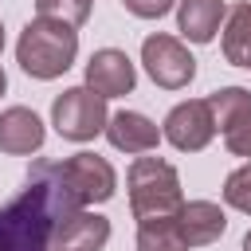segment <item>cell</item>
Wrapping results in <instances>:
<instances>
[{"instance_id": "1", "label": "cell", "mask_w": 251, "mask_h": 251, "mask_svg": "<svg viewBox=\"0 0 251 251\" xmlns=\"http://www.w3.org/2000/svg\"><path fill=\"white\" fill-rule=\"evenodd\" d=\"M78 204L63 161H35L27 169V188L0 208V251H47L63 216Z\"/></svg>"}, {"instance_id": "2", "label": "cell", "mask_w": 251, "mask_h": 251, "mask_svg": "<svg viewBox=\"0 0 251 251\" xmlns=\"http://www.w3.org/2000/svg\"><path fill=\"white\" fill-rule=\"evenodd\" d=\"M78 55V31L59 20L35 16L16 43V59L31 78H59Z\"/></svg>"}, {"instance_id": "3", "label": "cell", "mask_w": 251, "mask_h": 251, "mask_svg": "<svg viewBox=\"0 0 251 251\" xmlns=\"http://www.w3.org/2000/svg\"><path fill=\"white\" fill-rule=\"evenodd\" d=\"M129 184V208L137 220H161V216H176L184 204L180 192V176L169 161L161 157H137L126 173Z\"/></svg>"}, {"instance_id": "4", "label": "cell", "mask_w": 251, "mask_h": 251, "mask_svg": "<svg viewBox=\"0 0 251 251\" xmlns=\"http://www.w3.org/2000/svg\"><path fill=\"white\" fill-rule=\"evenodd\" d=\"M51 126L67 141H90L106 129V98L90 86H71L51 106Z\"/></svg>"}, {"instance_id": "5", "label": "cell", "mask_w": 251, "mask_h": 251, "mask_svg": "<svg viewBox=\"0 0 251 251\" xmlns=\"http://www.w3.org/2000/svg\"><path fill=\"white\" fill-rule=\"evenodd\" d=\"M141 63H145L149 78L157 86H165V90H180L196 75V59L188 55V47L180 39H173V35H161V31L141 43Z\"/></svg>"}, {"instance_id": "6", "label": "cell", "mask_w": 251, "mask_h": 251, "mask_svg": "<svg viewBox=\"0 0 251 251\" xmlns=\"http://www.w3.org/2000/svg\"><path fill=\"white\" fill-rule=\"evenodd\" d=\"M165 137H169L180 153L204 149V145L216 137V122H212L208 98H188V102L173 106L169 118H165Z\"/></svg>"}, {"instance_id": "7", "label": "cell", "mask_w": 251, "mask_h": 251, "mask_svg": "<svg viewBox=\"0 0 251 251\" xmlns=\"http://www.w3.org/2000/svg\"><path fill=\"white\" fill-rule=\"evenodd\" d=\"M63 169H67V180H71V188H75L82 208L110 200L114 188H118V176H114L110 161L98 157V153H75V157L63 161Z\"/></svg>"}, {"instance_id": "8", "label": "cell", "mask_w": 251, "mask_h": 251, "mask_svg": "<svg viewBox=\"0 0 251 251\" xmlns=\"http://www.w3.org/2000/svg\"><path fill=\"white\" fill-rule=\"evenodd\" d=\"M133 82H137V71H133V63H129L126 51L102 47V51L90 55V63H86V86H90L94 94L118 98V94H129Z\"/></svg>"}, {"instance_id": "9", "label": "cell", "mask_w": 251, "mask_h": 251, "mask_svg": "<svg viewBox=\"0 0 251 251\" xmlns=\"http://www.w3.org/2000/svg\"><path fill=\"white\" fill-rule=\"evenodd\" d=\"M106 239H110V220L98 212H82V208L63 216L51 235L55 251H102Z\"/></svg>"}, {"instance_id": "10", "label": "cell", "mask_w": 251, "mask_h": 251, "mask_svg": "<svg viewBox=\"0 0 251 251\" xmlns=\"http://www.w3.org/2000/svg\"><path fill=\"white\" fill-rule=\"evenodd\" d=\"M176 220V231L188 247H204V243H216L227 227V216L220 212V204L212 200H188L180 204V212L173 216Z\"/></svg>"}, {"instance_id": "11", "label": "cell", "mask_w": 251, "mask_h": 251, "mask_svg": "<svg viewBox=\"0 0 251 251\" xmlns=\"http://www.w3.org/2000/svg\"><path fill=\"white\" fill-rule=\"evenodd\" d=\"M106 137L122 153H149V149H157L161 129L137 110H118L114 118H106Z\"/></svg>"}, {"instance_id": "12", "label": "cell", "mask_w": 251, "mask_h": 251, "mask_svg": "<svg viewBox=\"0 0 251 251\" xmlns=\"http://www.w3.org/2000/svg\"><path fill=\"white\" fill-rule=\"evenodd\" d=\"M43 145V122L35 118V110L27 106H8L0 114V149L12 157L35 153Z\"/></svg>"}, {"instance_id": "13", "label": "cell", "mask_w": 251, "mask_h": 251, "mask_svg": "<svg viewBox=\"0 0 251 251\" xmlns=\"http://www.w3.org/2000/svg\"><path fill=\"white\" fill-rule=\"evenodd\" d=\"M224 12H227L224 0H180V12H176L180 35L192 39V43H212L216 31H220Z\"/></svg>"}, {"instance_id": "14", "label": "cell", "mask_w": 251, "mask_h": 251, "mask_svg": "<svg viewBox=\"0 0 251 251\" xmlns=\"http://www.w3.org/2000/svg\"><path fill=\"white\" fill-rule=\"evenodd\" d=\"M224 55H227L231 67H247V71H251V4H235V8L227 12Z\"/></svg>"}, {"instance_id": "15", "label": "cell", "mask_w": 251, "mask_h": 251, "mask_svg": "<svg viewBox=\"0 0 251 251\" xmlns=\"http://www.w3.org/2000/svg\"><path fill=\"white\" fill-rule=\"evenodd\" d=\"M208 110H212L216 129L227 133L235 122L251 118V90H243V86H224V90L208 94Z\"/></svg>"}, {"instance_id": "16", "label": "cell", "mask_w": 251, "mask_h": 251, "mask_svg": "<svg viewBox=\"0 0 251 251\" xmlns=\"http://www.w3.org/2000/svg\"><path fill=\"white\" fill-rule=\"evenodd\" d=\"M137 251H188V243L180 239L176 220L161 216V220H141V227H137Z\"/></svg>"}, {"instance_id": "17", "label": "cell", "mask_w": 251, "mask_h": 251, "mask_svg": "<svg viewBox=\"0 0 251 251\" xmlns=\"http://www.w3.org/2000/svg\"><path fill=\"white\" fill-rule=\"evenodd\" d=\"M35 12L43 20H59V24L78 27L90 16V0H35Z\"/></svg>"}, {"instance_id": "18", "label": "cell", "mask_w": 251, "mask_h": 251, "mask_svg": "<svg viewBox=\"0 0 251 251\" xmlns=\"http://www.w3.org/2000/svg\"><path fill=\"white\" fill-rule=\"evenodd\" d=\"M224 200L239 212H251V165L235 169L227 180H224Z\"/></svg>"}, {"instance_id": "19", "label": "cell", "mask_w": 251, "mask_h": 251, "mask_svg": "<svg viewBox=\"0 0 251 251\" xmlns=\"http://www.w3.org/2000/svg\"><path fill=\"white\" fill-rule=\"evenodd\" d=\"M224 145H227L235 157H251V118L235 122V126L224 133Z\"/></svg>"}, {"instance_id": "20", "label": "cell", "mask_w": 251, "mask_h": 251, "mask_svg": "<svg viewBox=\"0 0 251 251\" xmlns=\"http://www.w3.org/2000/svg\"><path fill=\"white\" fill-rule=\"evenodd\" d=\"M133 16H141V20H157V16H165L169 8H173V0H122Z\"/></svg>"}, {"instance_id": "21", "label": "cell", "mask_w": 251, "mask_h": 251, "mask_svg": "<svg viewBox=\"0 0 251 251\" xmlns=\"http://www.w3.org/2000/svg\"><path fill=\"white\" fill-rule=\"evenodd\" d=\"M243 251H251V231H247V235H243Z\"/></svg>"}, {"instance_id": "22", "label": "cell", "mask_w": 251, "mask_h": 251, "mask_svg": "<svg viewBox=\"0 0 251 251\" xmlns=\"http://www.w3.org/2000/svg\"><path fill=\"white\" fill-rule=\"evenodd\" d=\"M4 86H8V78H4V71H0V94H4Z\"/></svg>"}, {"instance_id": "23", "label": "cell", "mask_w": 251, "mask_h": 251, "mask_svg": "<svg viewBox=\"0 0 251 251\" xmlns=\"http://www.w3.org/2000/svg\"><path fill=\"white\" fill-rule=\"evenodd\" d=\"M0 51H4V24H0Z\"/></svg>"}]
</instances>
